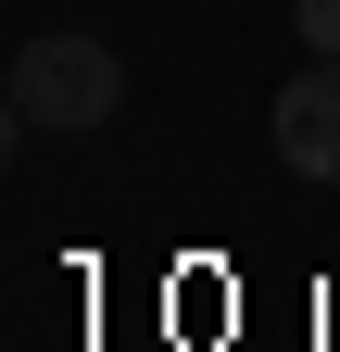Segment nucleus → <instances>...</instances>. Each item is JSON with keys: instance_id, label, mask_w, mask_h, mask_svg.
<instances>
[{"instance_id": "7ed1b4c3", "label": "nucleus", "mask_w": 340, "mask_h": 352, "mask_svg": "<svg viewBox=\"0 0 340 352\" xmlns=\"http://www.w3.org/2000/svg\"><path fill=\"white\" fill-rule=\"evenodd\" d=\"M290 25H303V51H328V63H340V0H290Z\"/></svg>"}, {"instance_id": "f257e3e1", "label": "nucleus", "mask_w": 340, "mask_h": 352, "mask_svg": "<svg viewBox=\"0 0 340 352\" xmlns=\"http://www.w3.org/2000/svg\"><path fill=\"white\" fill-rule=\"evenodd\" d=\"M114 113H126V63L101 51V38L51 25V38L13 51V126H38V139H89V126H114Z\"/></svg>"}, {"instance_id": "f03ea898", "label": "nucleus", "mask_w": 340, "mask_h": 352, "mask_svg": "<svg viewBox=\"0 0 340 352\" xmlns=\"http://www.w3.org/2000/svg\"><path fill=\"white\" fill-rule=\"evenodd\" d=\"M277 164L290 176H340V63L328 51L277 88Z\"/></svg>"}]
</instances>
